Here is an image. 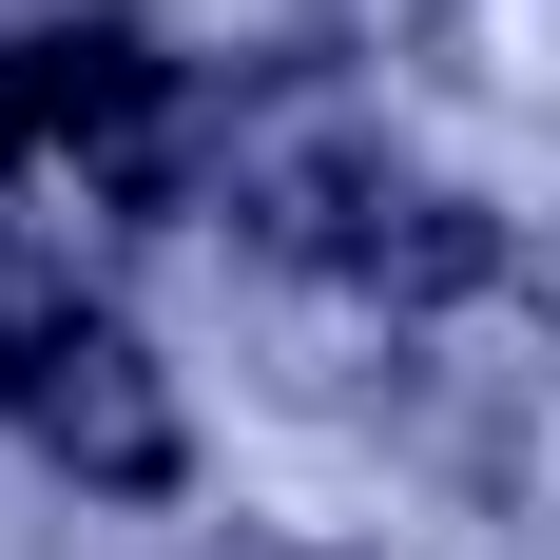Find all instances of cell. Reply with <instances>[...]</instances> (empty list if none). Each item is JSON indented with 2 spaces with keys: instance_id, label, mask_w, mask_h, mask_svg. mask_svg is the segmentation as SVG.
I'll return each mask as SVG.
<instances>
[{
  "instance_id": "cell-1",
  "label": "cell",
  "mask_w": 560,
  "mask_h": 560,
  "mask_svg": "<svg viewBox=\"0 0 560 560\" xmlns=\"http://www.w3.org/2000/svg\"><path fill=\"white\" fill-rule=\"evenodd\" d=\"M20 174H78L116 213H174L194 194V97L136 20H0V194Z\"/></svg>"
},
{
  "instance_id": "cell-3",
  "label": "cell",
  "mask_w": 560,
  "mask_h": 560,
  "mask_svg": "<svg viewBox=\"0 0 560 560\" xmlns=\"http://www.w3.org/2000/svg\"><path fill=\"white\" fill-rule=\"evenodd\" d=\"M0 425L58 464V483H97V503H155L174 464V387H155V348L116 329V310H58L39 348H20V387H0Z\"/></svg>"
},
{
  "instance_id": "cell-2",
  "label": "cell",
  "mask_w": 560,
  "mask_h": 560,
  "mask_svg": "<svg viewBox=\"0 0 560 560\" xmlns=\"http://www.w3.org/2000/svg\"><path fill=\"white\" fill-rule=\"evenodd\" d=\"M194 194H213L252 252L348 271V232H368V194H387V136H368V97H348L329 58H290V78H232V116L194 136Z\"/></svg>"
},
{
  "instance_id": "cell-5",
  "label": "cell",
  "mask_w": 560,
  "mask_h": 560,
  "mask_svg": "<svg viewBox=\"0 0 560 560\" xmlns=\"http://www.w3.org/2000/svg\"><path fill=\"white\" fill-rule=\"evenodd\" d=\"M58 310H78V271H58L39 232H20V194H0V387H20V348H39Z\"/></svg>"
},
{
  "instance_id": "cell-4",
  "label": "cell",
  "mask_w": 560,
  "mask_h": 560,
  "mask_svg": "<svg viewBox=\"0 0 560 560\" xmlns=\"http://www.w3.org/2000/svg\"><path fill=\"white\" fill-rule=\"evenodd\" d=\"M483 271H503V232L464 213V194H425V174H387L368 232H348V290H368V310H445V290H483Z\"/></svg>"
}]
</instances>
